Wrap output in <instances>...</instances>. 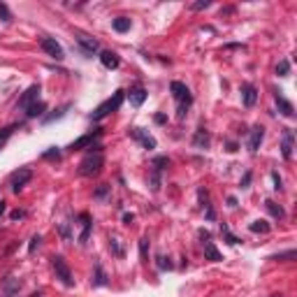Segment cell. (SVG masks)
I'll return each instance as SVG.
<instances>
[{"label":"cell","mask_w":297,"mask_h":297,"mask_svg":"<svg viewBox=\"0 0 297 297\" xmlns=\"http://www.w3.org/2000/svg\"><path fill=\"white\" fill-rule=\"evenodd\" d=\"M102 170V151L100 147H96V151H91L81 163H79V174L81 176H93Z\"/></svg>","instance_id":"1"},{"label":"cell","mask_w":297,"mask_h":297,"mask_svg":"<svg viewBox=\"0 0 297 297\" xmlns=\"http://www.w3.org/2000/svg\"><path fill=\"white\" fill-rule=\"evenodd\" d=\"M170 88H172V96H174V100L179 102V119H184L186 109H188V105L193 102L191 91H188V86H186V84H181V81H172V84H170Z\"/></svg>","instance_id":"2"},{"label":"cell","mask_w":297,"mask_h":297,"mask_svg":"<svg viewBox=\"0 0 297 297\" xmlns=\"http://www.w3.org/2000/svg\"><path fill=\"white\" fill-rule=\"evenodd\" d=\"M123 98H125V93H123V91H116V93H114V98L105 100V102H102V105H100V107L96 109V112H93V119H96V121H100V119H105L107 114L116 112V109L121 107Z\"/></svg>","instance_id":"3"},{"label":"cell","mask_w":297,"mask_h":297,"mask_svg":"<svg viewBox=\"0 0 297 297\" xmlns=\"http://www.w3.org/2000/svg\"><path fill=\"white\" fill-rule=\"evenodd\" d=\"M51 265H53V272H56V276L65 283V286H74V279H72V272L70 267L65 265V260H63L61 255H53L51 258Z\"/></svg>","instance_id":"4"},{"label":"cell","mask_w":297,"mask_h":297,"mask_svg":"<svg viewBox=\"0 0 297 297\" xmlns=\"http://www.w3.org/2000/svg\"><path fill=\"white\" fill-rule=\"evenodd\" d=\"M30 179H33V172H30L28 167H21V170H17L14 174L9 176V186H12L14 193H19V191H24V186H26Z\"/></svg>","instance_id":"5"},{"label":"cell","mask_w":297,"mask_h":297,"mask_svg":"<svg viewBox=\"0 0 297 297\" xmlns=\"http://www.w3.org/2000/svg\"><path fill=\"white\" fill-rule=\"evenodd\" d=\"M40 47L44 49V53H49V56H51V58H56V61H61L63 56H65L63 47L56 42L53 37H42V40H40Z\"/></svg>","instance_id":"6"},{"label":"cell","mask_w":297,"mask_h":297,"mask_svg":"<svg viewBox=\"0 0 297 297\" xmlns=\"http://www.w3.org/2000/svg\"><path fill=\"white\" fill-rule=\"evenodd\" d=\"M37 98H40V86H30L26 93L21 96V100H19V107H21V109H28L33 102H37Z\"/></svg>","instance_id":"7"},{"label":"cell","mask_w":297,"mask_h":297,"mask_svg":"<svg viewBox=\"0 0 297 297\" xmlns=\"http://www.w3.org/2000/svg\"><path fill=\"white\" fill-rule=\"evenodd\" d=\"M77 42H79V47H81V49H84L86 53H91V56H93V53L100 49L98 40H93V37H88V35H81V33L77 35Z\"/></svg>","instance_id":"8"},{"label":"cell","mask_w":297,"mask_h":297,"mask_svg":"<svg viewBox=\"0 0 297 297\" xmlns=\"http://www.w3.org/2000/svg\"><path fill=\"white\" fill-rule=\"evenodd\" d=\"M262 140H265V128H262V125H255L253 130H251V140H248V148H251V151L255 153V151L260 148Z\"/></svg>","instance_id":"9"},{"label":"cell","mask_w":297,"mask_h":297,"mask_svg":"<svg viewBox=\"0 0 297 297\" xmlns=\"http://www.w3.org/2000/svg\"><path fill=\"white\" fill-rule=\"evenodd\" d=\"M242 100H244L246 107L255 105V100H258V91H255L253 84H244V86H242Z\"/></svg>","instance_id":"10"},{"label":"cell","mask_w":297,"mask_h":297,"mask_svg":"<svg viewBox=\"0 0 297 297\" xmlns=\"http://www.w3.org/2000/svg\"><path fill=\"white\" fill-rule=\"evenodd\" d=\"M100 63L105 65L107 70H116L121 61H119V56H116L114 51H102V53H100Z\"/></svg>","instance_id":"11"},{"label":"cell","mask_w":297,"mask_h":297,"mask_svg":"<svg viewBox=\"0 0 297 297\" xmlns=\"http://www.w3.org/2000/svg\"><path fill=\"white\" fill-rule=\"evenodd\" d=\"M147 91H144V88L142 86H137V88H132L130 91V105L132 107H142V102H144V100H147Z\"/></svg>","instance_id":"12"},{"label":"cell","mask_w":297,"mask_h":297,"mask_svg":"<svg viewBox=\"0 0 297 297\" xmlns=\"http://www.w3.org/2000/svg\"><path fill=\"white\" fill-rule=\"evenodd\" d=\"M281 151H283V158H286V160L293 158V132L290 130L283 132V147H281Z\"/></svg>","instance_id":"13"},{"label":"cell","mask_w":297,"mask_h":297,"mask_svg":"<svg viewBox=\"0 0 297 297\" xmlns=\"http://www.w3.org/2000/svg\"><path fill=\"white\" fill-rule=\"evenodd\" d=\"M79 219H81V235H79V244H84V242L88 239V235H91V216H88V214H81Z\"/></svg>","instance_id":"14"},{"label":"cell","mask_w":297,"mask_h":297,"mask_svg":"<svg viewBox=\"0 0 297 297\" xmlns=\"http://www.w3.org/2000/svg\"><path fill=\"white\" fill-rule=\"evenodd\" d=\"M132 137L140 140L142 144H144V148H156V140H153L151 135H144L142 130H132Z\"/></svg>","instance_id":"15"},{"label":"cell","mask_w":297,"mask_h":297,"mask_svg":"<svg viewBox=\"0 0 297 297\" xmlns=\"http://www.w3.org/2000/svg\"><path fill=\"white\" fill-rule=\"evenodd\" d=\"M204 255H207L209 260H214V262H221V260H223L221 251H219V248H216L214 244H211V242H204Z\"/></svg>","instance_id":"16"},{"label":"cell","mask_w":297,"mask_h":297,"mask_svg":"<svg viewBox=\"0 0 297 297\" xmlns=\"http://www.w3.org/2000/svg\"><path fill=\"white\" fill-rule=\"evenodd\" d=\"M112 26H114L116 33H128V30H130V19L119 17V19H114V21H112Z\"/></svg>","instance_id":"17"},{"label":"cell","mask_w":297,"mask_h":297,"mask_svg":"<svg viewBox=\"0 0 297 297\" xmlns=\"http://www.w3.org/2000/svg\"><path fill=\"white\" fill-rule=\"evenodd\" d=\"M98 137H100V130H98L96 135H93V132H91V135H84V137H79V140L72 144V148H84V147H88V144H93V140H98Z\"/></svg>","instance_id":"18"},{"label":"cell","mask_w":297,"mask_h":297,"mask_svg":"<svg viewBox=\"0 0 297 297\" xmlns=\"http://www.w3.org/2000/svg\"><path fill=\"white\" fill-rule=\"evenodd\" d=\"M248 227H251V232H262V235L270 232V223H267V221H253Z\"/></svg>","instance_id":"19"},{"label":"cell","mask_w":297,"mask_h":297,"mask_svg":"<svg viewBox=\"0 0 297 297\" xmlns=\"http://www.w3.org/2000/svg\"><path fill=\"white\" fill-rule=\"evenodd\" d=\"M44 109H47V105H44V102H33V105L28 107V116H30V119H35V116H40V114L44 112Z\"/></svg>","instance_id":"20"},{"label":"cell","mask_w":297,"mask_h":297,"mask_svg":"<svg viewBox=\"0 0 297 297\" xmlns=\"http://www.w3.org/2000/svg\"><path fill=\"white\" fill-rule=\"evenodd\" d=\"M14 130H17L14 125H9V128H2V130H0V151H2V147L7 144V140L12 137V132Z\"/></svg>","instance_id":"21"},{"label":"cell","mask_w":297,"mask_h":297,"mask_svg":"<svg viewBox=\"0 0 297 297\" xmlns=\"http://www.w3.org/2000/svg\"><path fill=\"white\" fill-rule=\"evenodd\" d=\"M276 102H279V107L283 109V114H286V116H293V114H295V112H293V105H290L288 100H283L281 96H276Z\"/></svg>","instance_id":"22"},{"label":"cell","mask_w":297,"mask_h":297,"mask_svg":"<svg viewBox=\"0 0 297 297\" xmlns=\"http://www.w3.org/2000/svg\"><path fill=\"white\" fill-rule=\"evenodd\" d=\"M265 204H267V211H270L272 216H276V219H283V209H281V207H276V204H274L272 200H267Z\"/></svg>","instance_id":"23"},{"label":"cell","mask_w":297,"mask_h":297,"mask_svg":"<svg viewBox=\"0 0 297 297\" xmlns=\"http://www.w3.org/2000/svg\"><path fill=\"white\" fill-rule=\"evenodd\" d=\"M19 286H21V283H19L17 279H12V276H9V279L5 281V290H7V295H14V290H17Z\"/></svg>","instance_id":"24"},{"label":"cell","mask_w":297,"mask_h":297,"mask_svg":"<svg viewBox=\"0 0 297 297\" xmlns=\"http://www.w3.org/2000/svg\"><path fill=\"white\" fill-rule=\"evenodd\" d=\"M107 279H105V272H102V267L98 265L96 267V286H105Z\"/></svg>","instance_id":"25"},{"label":"cell","mask_w":297,"mask_h":297,"mask_svg":"<svg viewBox=\"0 0 297 297\" xmlns=\"http://www.w3.org/2000/svg\"><path fill=\"white\" fill-rule=\"evenodd\" d=\"M288 70H290V63H288V61H281L279 65H276V72H279V77H286V74H288Z\"/></svg>","instance_id":"26"},{"label":"cell","mask_w":297,"mask_h":297,"mask_svg":"<svg viewBox=\"0 0 297 297\" xmlns=\"http://www.w3.org/2000/svg\"><path fill=\"white\" fill-rule=\"evenodd\" d=\"M40 242H42V237H40V235H35V237H33V239H30V244H28V251H30V253H35V248H37V246H40Z\"/></svg>","instance_id":"27"},{"label":"cell","mask_w":297,"mask_h":297,"mask_svg":"<svg viewBox=\"0 0 297 297\" xmlns=\"http://www.w3.org/2000/svg\"><path fill=\"white\" fill-rule=\"evenodd\" d=\"M0 19H2V21H12V14H9L7 5H2V2H0Z\"/></svg>","instance_id":"28"},{"label":"cell","mask_w":297,"mask_h":297,"mask_svg":"<svg viewBox=\"0 0 297 297\" xmlns=\"http://www.w3.org/2000/svg\"><path fill=\"white\" fill-rule=\"evenodd\" d=\"M147 248H148V239H142L140 242V253H142V260L147 262Z\"/></svg>","instance_id":"29"},{"label":"cell","mask_w":297,"mask_h":297,"mask_svg":"<svg viewBox=\"0 0 297 297\" xmlns=\"http://www.w3.org/2000/svg\"><path fill=\"white\" fill-rule=\"evenodd\" d=\"M9 219L12 221H21V219H26V211H12V214H9Z\"/></svg>","instance_id":"30"},{"label":"cell","mask_w":297,"mask_h":297,"mask_svg":"<svg viewBox=\"0 0 297 297\" xmlns=\"http://www.w3.org/2000/svg\"><path fill=\"white\" fill-rule=\"evenodd\" d=\"M58 156H61V153H58V148H51V151H47V153H44V158H47V160H53V158L58 160Z\"/></svg>","instance_id":"31"},{"label":"cell","mask_w":297,"mask_h":297,"mask_svg":"<svg viewBox=\"0 0 297 297\" xmlns=\"http://www.w3.org/2000/svg\"><path fill=\"white\" fill-rule=\"evenodd\" d=\"M158 267H160V270H170L172 265H170V262H165V258H163V255H158Z\"/></svg>","instance_id":"32"},{"label":"cell","mask_w":297,"mask_h":297,"mask_svg":"<svg viewBox=\"0 0 297 297\" xmlns=\"http://www.w3.org/2000/svg\"><path fill=\"white\" fill-rule=\"evenodd\" d=\"M272 179H274V188H276V191H281V188H283V186H281V176L276 174V172H272Z\"/></svg>","instance_id":"33"},{"label":"cell","mask_w":297,"mask_h":297,"mask_svg":"<svg viewBox=\"0 0 297 297\" xmlns=\"http://www.w3.org/2000/svg\"><path fill=\"white\" fill-rule=\"evenodd\" d=\"M293 258H295V251H288V253L276 255V260H293Z\"/></svg>","instance_id":"34"},{"label":"cell","mask_w":297,"mask_h":297,"mask_svg":"<svg viewBox=\"0 0 297 297\" xmlns=\"http://www.w3.org/2000/svg\"><path fill=\"white\" fill-rule=\"evenodd\" d=\"M207 7H209V0H200V2L193 5V9H207Z\"/></svg>","instance_id":"35"},{"label":"cell","mask_w":297,"mask_h":297,"mask_svg":"<svg viewBox=\"0 0 297 297\" xmlns=\"http://www.w3.org/2000/svg\"><path fill=\"white\" fill-rule=\"evenodd\" d=\"M223 235L227 237V244H237V237L230 235V232H227V227H223Z\"/></svg>","instance_id":"36"},{"label":"cell","mask_w":297,"mask_h":297,"mask_svg":"<svg viewBox=\"0 0 297 297\" xmlns=\"http://www.w3.org/2000/svg\"><path fill=\"white\" fill-rule=\"evenodd\" d=\"M112 248H114V253H116V255H121V253H123V248L119 246V239H112Z\"/></svg>","instance_id":"37"},{"label":"cell","mask_w":297,"mask_h":297,"mask_svg":"<svg viewBox=\"0 0 297 297\" xmlns=\"http://www.w3.org/2000/svg\"><path fill=\"white\" fill-rule=\"evenodd\" d=\"M105 195H107V186H100L96 191V198H105Z\"/></svg>","instance_id":"38"},{"label":"cell","mask_w":297,"mask_h":297,"mask_svg":"<svg viewBox=\"0 0 297 297\" xmlns=\"http://www.w3.org/2000/svg\"><path fill=\"white\" fill-rule=\"evenodd\" d=\"M251 184V172H246L244 174V181H242V188H246V186Z\"/></svg>","instance_id":"39"},{"label":"cell","mask_w":297,"mask_h":297,"mask_svg":"<svg viewBox=\"0 0 297 297\" xmlns=\"http://www.w3.org/2000/svg\"><path fill=\"white\" fill-rule=\"evenodd\" d=\"M123 223H125V225H130V223H132V214H123Z\"/></svg>","instance_id":"40"},{"label":"cell","mask_w":297,"mask_h":297,"mask_svg":"<svg viewBox=\"0 0 297 297\" xmlns=\"http://www.w3.org/2000/svg\"><path fill=\"white\" fill-rule=\"evenodd\" d=\"M2 214H5V202L0 200V219H2Z\"/></svg>","instance_id":"41"},{"label":"cell","mask_w":297,"mask_h":297,"mask_svg":"<svg viewBox=\"0 0 297 297\" xmlns=\"http://www.w3.org/2000/svg\"><path fill=\"white\" fill-rule=\"evenodd\" d=\"M272 297H279V295H272Z\"/></svg>","instance_id":"42"}]
</instances>
